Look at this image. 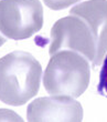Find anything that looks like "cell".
<instances>
[{
    "mask_svg": "<svg viewBox=\"0 0 107 122\" xmlns=\"http://www.w3.org/2000/svg\"><path fill=\"white\" fill-rule=\"evenodd\" d=\"M42 77L40 62L29 52L13 51L0 58V101L22 106L39 92Z\"/></svg>",
    "mask_w": 107,
    "mask_h": 122,
    "instance_id": "6da1fadb",
    "label": "cell"
},
{
    "mask_svg": "<svg viewBox=\"0 0 107 122\" xmlns=\"http://www.w3.org/2000/svg\"><path fill=\"white\" fill-rule=\"evenodd\" d=\"M91 79L89 62L83 55L61 50L51 56L44 71L43 84L51 96L77 98L85 92Z\"/></svg>",
    "mask_w": 107,
    "mask_h": 122,
    "instance_id": "7a4b0ae2",
    "label": "cell"
},
{
    "mask_svg": "<svg viewBox=\"0 0 107 122\" xmlns=\"http://www.w3.org/2000/svg\"><path fill=\"white\" fill-rule=\"evenodd\" d=\"M43 26L40 0H0V32L13 40L28 39Z\"/></svg>",
    "mask_w": 107,
    "mask_h": 122,
    "instance_id": "3957f363",
    "label": "cell"
},
{
    "mask_svg": "<svg viewBox=\"0 0 107 122\" xmlns=\"http://www.w3.org/2000/svg\"><path fill=\"white\" fill-rule=\"evenodd\" d=\"M61 50H72L83 55L88 61L94 60L95 45L87 23L77 16L61 18L51 29L50 56Z\"/></svg>",
    "mask_w": 107,
    "mask_h": 122,
    "instance_id": "277c9868",
    "label": "cell"
},
{
    "mask_svg": "<svg viewBox=\"0 0 107 122\" xmlns=\"http://www.w3.org/2000/svg\"><path fill=\"white\" fill-rule=\"evenodd\" d=\"M28 120L42 121H73L83 120V108L77 100L67 96L42 97L32 101L27 110Z\"/></svg>",
    "mask_w": 107,
    "mask_h": 122,
    "instance_id": "5b68a950",
    "label": "cell"
},
{
    "mask_svg": "<svg viewBox=\"0 0 107 122\" xmlns=\"http://www.w3.org/2000/svg\"><path fill=\"white\" fill-rule=\"evenodd\" d=\"M89 27L95 45L93 66H101L107 53V0H88L70 10Z\"/></svg>",
    "mask_w": 107,
    "mask_h": 122,
    "instance_id": "8992f818",
    "label": "cell"
},
{
    "mask_svg": "<svg viewBox=\"0 0 107 122\" xmlns=\"http://www.w3.org/2000/svg\"><path fill=\"white\" fill-rule=\"evenodd\" d=\"M97 91L101 96L107 98V55L103 59V67L99 73V82L97 86Z\"/></svg>",
    "mask_w": 107,
    "mask_h": 122,
    "instance_id": "52a82bcc",
    "label": "cell"
},
{
    "mask_svg": "<svg viewBox=\"0 0 107 122\" xmlns=\"http://www.w3.org/2000/svg\"><path fill=\"white\" fill-rule=\"evenodd\" d=\"M45 6L53 10H62L66 9L70 6L79 2V0H43Z\"/></svg>",
    "mask_w": 107,
    "mask_h": 122,
    "instance_id": "ba28073f",
    "label": "cell"
},
{
    "mask_svg": "<svg viewBox=\"0 0 107 122\" xmlns=\"http://www.w3.org/2000/svg\"><path fill=\"white\" fill-rule=\"evenodd\" d=\"M6 41H7V38L3 35H1V32H0V47H1Z\"/></svg>",
    "mask_w": 107,
    "mask_h": 122,
    "instance_id": "9c48e42d",
    "label": "cell"
}]
</instances>
